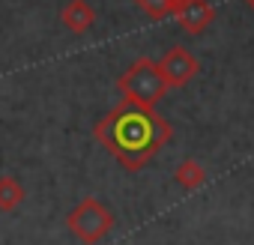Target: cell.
<instances>
[{
  "instance_id": "obj_5",
  "label": "cell",
  "mask_w": 254,
  "mask_h": 245,
  "mask_svg": "<svg viewBox=\"0 0 254 245\" xmlns=\"http://www.w3.org/2000/svg\"><path fill=\"white\" fill-rule=\"evenodd\" d=\"M174 15H177L180 27H183L186 33L200 36V33L212 24V18H215V6L209 3V0H183Z\"/></svg>"
},
{
  "instance_id": "obj_2",
  "label": "cell",
  "mask_w": 254,
  "mask_h": 245,
  "mask_svg": "<svg viewBox=\"0 0 254 245\" xmlns=\"http://www.w3.org/2000/svg\"><path fill=\"white\" fill-rule=\"evenodd\" d=\"M117 90H120V96L126 102H138V105L156 108L171 87L165 84V78L159 72V63L150 60V57H141L117 78Z\"/></svg>"
},
{
  "instance_id": "obj_8",
  "label": "cell",
  "mask_w": 254,
  "mask_h": 245,
  "mask_svg": "<svg viewBox=\"0 0 254 245\" xmlns=\"http://www.w3.org/2000/svg\"><path fill=\"white\" fill-rule=\"evenodd\" d=\"M24 203V188L15 177H0V212H15Z\"/></svg>"
},
{
  "instance_id": "obj_6",
  "label": "cell",
  "mask_w": 254,
  "mask_h": 245,
  "mask_svg": "<svg viewBox=\"0 0 254 245\" xmlns=\"http://www.w3.org/2000/svg\"><path fill=\"white\" fill-rule=\"evenodd\" d=\"M60 21L69 33L84 36L93 24H96V9L87 3V0H69V3L60 9Z\"/></svg>"
},
{
  "instance_id": "obj_9",
  "label": "cell",
  "mask_w": 254,
  "mask_h": 245,
  "mask_svg": "<svg viewBox=\"0 0 254 245\" xmlns=\"http://www.w3.org/2000/svg\"><path fill=\"white\" fill-rule=\"evenodd\" d=\"M180 3H183V0H135V6H138L147 18H153V21H162V18L174 15Z\"/></svg>"
},
{
  "instance_id": "obj_4",
  "label": "cell",
  "mask_w": 254,
  "mask_h": 245,
  "mask_svg": "<svg viewBox=\"0 0 254 245\" xmlns=\"http://www.w3.org/2000/svg\"><path fill=\"white\" fill-rule=\"evenodd\" d=\"M156 63H159V72H162L168 87H186V84H191L200 75V60L183 45L168 48L162 54V60H156Z\"/></svg>"
},
{
  "instance_id": "obj_1",
  "label": "cell",
  "mask_w": 254,
  "mask_h": 245,
  "mask_svg": "<svg viewBox=\"0 0 254 245\" xmlns=\"http://www.w3.org/2000/svg\"><path fill=\"white\" fill-rule=\"evenodd\" d=\"M93 138L114 156L123 171L135 174L165 150V144L174 138V129L156 108L123 99L93 126Z\"/></svg>"
},
{
  "instance_id": "obj_10",
  "label": "cell",
  "mask_w": 254,
  "mask_h": 245,
  "mask_svg": "<svg viewBox=\"0 0 254 245\" xmlns=\"http://www.w3.org/2000/svg\"><path fill=\"white\" fill-rule=\"evenodd\" d=\"M242 3H245V6H251V9H254V0H242Z\"/></svg>"
},
{
  "instance_id": "obj_7",
  "label": "cell",
  "mask_w": 254,
  "mask_h": 245,
  "mask_svg": "<svg viewBox=\"0 0 254 245\" xmlns=\"http://www.w3.org/2000/svg\"><path fill=\"white\" fill-rule=\"evenodd\" d=\"M174 180L186 188V191H194V188H203L206 185V168L194 159H183L174 171Z\"/></svg>"
},
{
  "instance_id": "obj_3",
  "label": "cell",
  "mask_w": 254,
  "mask_h": 245,
  "mask_svg": "<svg viewBox=\"0 0 254 245\" xmlns=\"http://www.w3.org/2000/svg\"><path fill=\"white\" fill-rule=\"evenodd\" d=\"M66 230L84 245H99L114 230V212L99 197H84L66 215Z\"/></svg>"
}]
</instances>
